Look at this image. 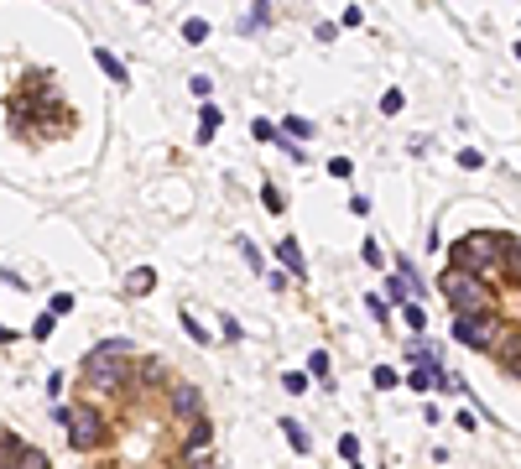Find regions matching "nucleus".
Returning <instances> with one entry per match:
<instances>
[{
    "mask_svg": "<svg viewBox=\"0 0 521 469\" xmlns=\"http://www.w3.org/2000/svg\"><path fill=\"white\" fill-rule=\"evenodd\" d=\"M500 250L511 256V240H506V234H464L459 246H453V271L485 277V271L500 266Z\"/></svg>",
    "mask_w": 521,
    "mask_h": 469,
    "instance_id": "f257e3e1",
    "label": "nucleus"
},
{
    "mask_svg": "<svg viewBox=\"0 0 521 469\" xmlns=\"http://www.w3.org/2000/svg\"><path fill=\"white\" fill-rule=\"evenodd\" d=\"M125 355H130L125 339H105L99 350L83 355V375H89L94 386H120V381H125Z\"/></svg>",
    "mask_w": 521,
    "mask_h": 469,
    "instance_id": "f03ea898",
    "label": "nucleus"
},
{
    "mask_svg": "<svg viewBox=\"0 0 521 469\" xmlns=\"http://www.w3.org/2000/svg\"><path fill=\"white\" fill-rule=\"evenodd\" d=\"M443 292H449L453 313H490V287H485V277H469V271H443Z\"/></svg>",
    "mask_w": 521,
    "mask_h": 469,
    "instance_id": "7ed1b4c3",
    "label": "nucleus"
},
{
    "mask_svg": "<svg viewBox=\"0 0 521 469\" xmlns=\"http://www.w3.org/2000/svg\"><path fill=\"white\" fill-rule=\"evenodd\" d=\"M453 339L469 344V350H496L500 323L490 313H453Z\"/></svg>",
    "mask_w": 521,
    "mask_h": 469,
    "instance_id": "20e7f679",
    "label": "nucleus"
},
{
    "mask_svg": "<svg viewBox=\"0 0 521 469\" xmlns=\"http://www.w3.org/2000/svg\"><path fill=\"white\" fill-rule=\"evenodd\" d=\"M68 443L73 448H99L105 443V417H99L94 407H68Z\"/></svg>",
    "mask_w": 521,
    "mask_h": 469,
    "instance_id": "39448f33",
    "label": "nucleus"
},
{
    "mask_svg": "<svg viewBox=\"0 0 521 469\" xmlns=\"http://www.w3.org/2000/svg\"><path fill=\"white\" fill-rule=\"evenodd\" d=\"M496 355H500V365H506V370H516V375H521V334H516V328H500Z\"/></svg>",
    "mask_w": 521,
    "mask_h": 469,
    "instance_id": "423d86ee",
    "label": "nucleus"
},
{
    "mask_svg": "<svg viewBox=\"0 0 521 469\" xmlns=\"http://www.w3.org/2000/svg\"><path fill=\"white\" fill-rule=\"evenodd\" d=\"M172 412H178V417H193V412H198V386L178 381V386H172Z\"/></svg>",
    "mask_w": 521,
    "mask_h": 469,
    "instance_id": "0eeeda50",
    "label": "nucleus"
},
{
    "mask_svg": "<svg viewBox=\"0 0 521 469\" xmlns=\"http://www.w3.org/2000/svg\"><path fill=\"white\" fill-rule=\"evenodd\" d=\"M152 287H156V271H152V266H136V271H130V277H125V292H130V297L152 292Z\"/></svg>",
    "mask_w": 521,
    "mask_h": 469,
    "instance_id": "6e6552de",
    "label": "nucleus"
},
{
    "mask_svg": "<svg viewBox=\"0 0 521 469\" xmlns=\"http://www.w3.org/2000/svg\"><path fill=\"white\" fill-rule=\"evenodd\" d=\"M276 256H282V266L292 271V277H303V271H308V261H303V250H297V240H282V246H276Z\"/></svg>",
    "mask_w": 521,
    "mask_h": 469,
    "instance_id": "1a4fd4ad",
    "label": "nucleus"
},
{
    "mask_svg": "<svg viewBox=\"0 0 521 469\" xmlns=\"http://www.w3.org/2000/svg\"><path fill=\"white\" fill-rule=\"evenodd\" d=\"M94 63H99V68H105L115 83H125V63H120L115 52H110V47H94Z\"/></svg>",
    "mask_w": 521,
    "mask_h": 469,
    "instance_id": "9d476101",
    "label": "nucleus"
},
{
    "mask_svg": "<svg viewBox=\"0 0 521 469\" xmlns=\"http://www.w3.org/2000/svg\"><path fill=\"white\" fill-rule=\"evenodd\" d=\"M219 120H225V115H219V110H214V105H203V115H198V141H214V130H219Z\"/></svg>",
    "mask_w": 521,
    "mask_h": 469,
    "instance_id": "9b49d317",
    "label": "nucleus"
},
{
    "mask_svg": "<svg viewBox=\"0 0 521 469\" xmlns=\"http://www.w3.org/2000/svg\"><path fill=\"white\" fill-rule=\"evenodd\" d=\"M282 428H287V443H292L297 454H308V448H313V443H308V433H303V422H297V417H287Z\"/></svg>",
    "mask_w": 521,
    "mask_h": 469,
    "instance_id": "f8f14e48",
    "label": "nucleus"
},
{
    "mask_svg": "<svg viewBox=\"0 0 521 469\" xmlns=\"http://www.w3.org/2000/svg\"><path fill=\"white\" fill-rule=\"evenodd\" d=\"M16 454H21V438L0 433V469H16Z\"/></svg>",
    "mask_w": 521,
    "mask_h": 469,
    "instance_id": "ddd939ff",
    "label": "nucleus"
},
{
    "mask_svg": "<svg viewBox=\"0 0 521 469\" xmlns=\"http://www.w3.org/2000/svg\"><path fill=\"white\" fill-rule=\"evenodd\" d=\"M276 130H282V136H297V141H308V136H313V126H308L303 115H287V120H282Z\"/></svg>",
    "mask_w": 521,
    "mask_h": 469,
    "instance_id": "4468645a",
    "label": "nucleus"
},
{
    "mask_svg": "<svg viewBox=\"0 0 521 469\" xmlns=\"http://www.w3.org/2000/svg\"><path fill=\"white\" fill-rule=\"evenodd\" d=\"M209 438H214V428H209V422H193V433H188V448H193V454H203V448H209Z\"/></svg>",
    "mask_w": 521,
    "mask_h": 469,
    "instance_id": "2eb2a0df",
    "label": "nucleus"
},
{
    "mask_svg": "<svg viewBox=\"0 0 521 469\" xmlns=\"http://www.w3.org/2000/svg\"><path fill=\"white\" fill-rule=\"evenodd\" d=\"M16 469H48V454H42V448H21V454H16Z\"/></svg>",
    "mask_w": 521,
    "mask_h": 469,
    "instance_id": "dca6fc26",
    "label": "nucleus"
},
{
    "mask_svg": "<svg viewBox=\"0 0 521 469\" xmlns=\"http://www.w3.org/2000/svg\"><path fill=\"white\" fill-rule=\"evenodd\" d=\"M183 37H188V42H203V37H209V21H203V16H193V21H183Z\"/></svg>",
    "mask_w": 521,
    "mask_h": 469,
    "instance_id": "f3484780",
    "label": "nucleus"
},
{
    "mask_svg": "<svg viewBox=\"0 0 521 469\" xmlns=\"http://www.w3.org/2000/svg\"><path fill=\"white\" fill-rule=\"evenodd\" d=\"M339 454L349 459V464H360V438H355V433H344V438H339Z\"/></svg>",
    "mask_w": 521,
    "mask_h": 469,
    "instance_id": "a211bd4d",
    "label": "nucleus"
},
{
    "mask_svg": "<svg viewBox=\"0 0 521 469\" xmlns=\"http://www.w3.org/2000/svg\"><path fill=\"white\" fill-rule=\"evenodd\" d=\"M48 313H52V318H63V313H73V297H68V292H58V297H48Z\"/></svg>",
    "mask_w": 521,
    "mask_h": 469,
    "instance_id": "6ab92c4d",
    "label": "nucleus"
},
{
    "mask_svg": "<svg viewBox=\"0 0 521 469\" xmlns=\"http://www.w3.org/2000/svg\"><path fill=\"white\" fill-rule=\"evenodd\" d=\"M402 318H407V328H422V323H427L422 303H407V308H402Z\"/></svg>",
    "mask_w": 521,
    "mask_h": 469,
    "instance_id": "aec40b11",
    "label": "nucleus"
},
{
    "mask_svg": "<svg viewBox=\"0 0 521 469\" xmlns=\"http://www.w3.org/2000/svg\"><path fill=\"white\" fill-rule=\"evenodd\" d=\"M250 136H256V141H276V136H282V130H276L272 120H256V126H250Z\"/></svg>",
    "mask_w": 521,
    "mask_h": 469,
    "instance_id": "412c9836",
    "label": "nucleus"
},
{
    "mask_svg": "<svg viewBox=\"0 0 521 469\" xmlns=\"http://www.w3.org/2000/svg\"><path fill=\"white\" fill-rule=\"evenodd\" d=\"M402 105H407V94H402V89H391L386 99H380V110H386V115H396V110H402Z\"/></svg>",
    "mask_w": 521,
    "mask_h": 469,
    "instance_id": "4be33fe9",
    "label": "nucleus"
},
{
    "mask_svg": "<svg viewBox=\"0 0 521 469\" xmlns=\"http://www.w3.org/2000/svg\"><path fill=\"white\" fill-rule=\"evenodd\" d=\"M376 386H380V391L396 386V370H391V365H376Z\"/></svg>",
    "mask_w": 521,
    "mask_h": 469,
    "instance_id": "5701e85b",
    "label": "nucleus"
},
{
    "mask_svg": "<svg viewBox=\"0 0 521 469\" xmlns=\"http://www.w3.org/2000/svg\"><path fill=\"white\" fill-rule=\"evenodd\" d=\"M329 177H355V167H349V157H334V162H329Z\"/></svg>",
    "mask_w": 521,
    "mask_h": 469,
    "instance_id": "b1692460",
    "label": "nucleus"
},
{
    "mask_svg": "<svg viewBox=\"0 0 521 469\" xmlns=\"http://www.w3.org/2000/svg\"><path fill=\"white\" fill-rule=\"evenodd\" d=\"M459 167H469V172H474V167H485V157L474 152V146H464V152H459Z\"/></svg>",
    "mask_w": 521,
    "mask_h": 469,
    "instance_id": "393cba45",
    "label": "nucleus"
},
{
    "mask_svg": "<svg viewBox=\"0 0 521 469\" xmlns=\"http://www.w3.org/2000/svg\"><path fill=\"white\" fill-rule=\"evenodd\" d=\"M48 334H52V313H42V318L32 323V339H48Z\"/></svg>",
    "mask_w": 521,
    "mask_h": 469,
    "instance_id": "a878e982",
    "label": "nucleus"
},
{
    "mask_svg": "<svg viewBox=\"0 0 521 469\" xmlns=\"http://www.w3.org/2000/svg\"><path fill=\"white\" fill-rule=\"evenodd\" d=\"M308 370H313V375H329V355H323V350H313V360H308Z\"/></svg>",
    "mask_w": 521,
    "mask_h": 469,
    "instance_id": "bb28decb",
    "label": "nucleus"
},
{
    "mask_svg": "<svg viewBox=\"0 0 521 469\" xmlns=\"http://www.w3.org/2000/svg\"><path fill=\"white\" fill-rule=\"evenodd\" d=\"M282 386H287V391H308V375L292 370V375H282Z\"/></svg>",
    "mask_w": 521,
    "mask_h": 469,
    "instance_id": "cd10ccee",
    "label": "nucleus"
},
{
    "mask_svg": "<svg viewBox=\"0 0 521 469\" xmlns=\"http://www.w3.org/2000/svg\"><path fill=\"white\" fill-rule=\"evenodd\" d=\"M360 256H365L370 266H380V261H386V256H380V246H376V240H365V250H360Z\"/></svg>",
    "mask_w": 521,
    "mask_h": 469,
    "instance_id": "c85d7f7f",
    "label": "nucleus"
},
{
    "mask_svg": "<svg viewBox=\"0 0 521 469\" xmlns=\"http://www.w3.org/2000/svg\"><path fill=\"white\" fill-rule=\"evenodd\" d=\"M511 277L521 281V250H516V246H511Z\"/></svg>",
    "mask_w": 521,
    "mask_h": 469,
    "instance_id": "c756f323",
    "label": "nucleus"
},
{
    "mask_svg": "<svg viewBox=\"0 0 521 469\" xmlns=\"http://www.w3.org/2000/svg\"><path fill=\"white\" fill-rule=\"evenodd\" d=\"M16 339V334H11V328H6V323H0V344H11Z\"/></svg>",
    "mask_w": 521,
    "mask_h": 469,
    "instance_id": "7c9ffc66",
    "label": "nucleus"
},
{
    "mask_svg": "<svg viewBox=\"0 0 521 469\" xmlns=\"http://www.w3.org/2000/svg\"><path fill=\"white\" fill-rule=\"evenodd\" d=\"M516 58H521V42H516Z\"/></svg>",
    "mask_w": 521,
    "mask_h": 469,
    "instance_id": "2f4dec72",
    "label": "nucleus"
}]
</instances>
